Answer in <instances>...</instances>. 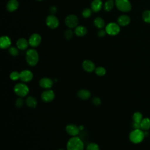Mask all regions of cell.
Returning <instances> with one entry per match:
<instances>
[{"instance_id": "obj_29", "label": "cell", "mask_w": 150, "mask_h": 150, "mask_svg": "<svg viewBox=\"0 0 150 150\" xmlns=\"http://www.w3.org/2000/svg\"><path fill=\"white\" fill-rule=\"evenodd\" d=\"M9 77L12 80L16 81V80H18L19 79H20V73H19L16 71H12L9 75Z\"/></svg>"}, {"instance_id": "obj_30", "label": "cell", "mask_w": 150, "mask_h": 150, "mask_svg": "<svg viewBox=\"0 0 150 150\" xmlns=\"http://www.w3.org/2000/svg\"><path fill=\"white\" fill-rule=\"evenodd\" d=\"M86 150H99V146L96 143H90L87 145Z\"/></svg>"}, {"instance_id": "obj_28", "label": "cell", "mask_w": 150, "mask_h": 150, "mask_svg": "<svg viewBox=\"0 0 150 150\" xmlns=\"http://www.w3.org/2000/svg\"><path fill=\"white\" fill-rule=\"evenodd\" d=\"M95 72L97 75H98L99 76H103L105 75V74L106 73V70L103 67H98L96 68Z\"/></svg>"}, {"instance_id": "obj_27", "label": "cell", "mask_w": 150, "mask_h": 150, "mask_svg": "<svg viewBox=\"0 0 150 150\" xmlns=\"http://www.w3.org/2000/svg\"><path fill=\"white\" fill-rule=\"evenodd\" d=\"M142 19L145 22L150 23V11L146 10L142 13Z\"/></svg>"}, {"instance_id": "obj_36", "label": "cell", "mask_w": 150, "mask_h": 150, "mask_svg": "<svg viewBox=\"0 0 150 150\" xmlns=\"http://www.w3.org/2000/svg\"><path fill=\"white\" fill-rule=\"evenodd\" d=\"M107 33L105 30H103V29H101L98 32V36L100 38H102V37H104L105 34Z\"/></svg>"}, {"instance_id": "obj_35", "label": "cell", "mask_w": 150, "mask_h": 150, "mask_svg": "<svg viewBox=\"0 0 150 150\" xmlns=\"http://www.w3.org/2000/svg\"><path fill=\"white\" fill-rule=\"evenodd\" d=\"M93 103L95 105H99L101 104V100L98 97H94L93 99Z\"/></svg>"}, {"instance_id": "obj_19", "label": "cell", "mask_w": 150, "mask_h": 150, "mask_svg": "<svg viewBox=\"0 0 150 150\" xmlns=\"http://www.w3.org/2000/svg\"><path fill=\"white\" fill-rule=\"evenodd\" d=\"M28 42L25 38H20L16 42L17 47L20 50H25L28 46Z\"/></svg>"}, {"instance_id": "obj_12", "label": "cell", "mask_w": 150, "mask_h": 150, "mask_svg": "<svg viewBox=\"0 0 150 150\" xmlns=\"http://www.w3.org/2000/svg\"><path fill=\"white\" fill-rule=\"evenodd\" d=\"M80 130L79 127L74 124H69L66 127L67 133L72 137H76L79 134Z\"/></svg>"}, {"instance_id": "obj_34", "label": "cell", "mask_w": 150, "mask_h": 150, "mask_svg": "<svg viewBox=\"0 0 150 150\" xmlns=\"http://www.w3.org/2000/svg\"><path fill=\"white\" fill-rule=\"evenodd\" d=\"M23 104V100L21 98H18L16 100V102H15V105L18 108H20L21 107H22Z\"/></svg>"}, {"instance_id": "obj_5", "label": "cell", "mask_w": 150, "mask_h": 150, "mask_svg": "<svg viewBox=\"0 0 150 150\" xmlns=\"http://www.w3.org/2000/svg\"><path fill=\"white\" fill-rule=\"evenodd\" d=\"M115 4L117 9L122 12H128L131 9V4L129 0H115Z\"/></svg>"}, {"instance_id": "obj_23", "label": "cell", "mask_w": 150, "mask_h": 150, "mask_svg": "<svg viewBox=\"0 0 150 150\" xmlns=\"http://www.w3.org/2000/svg\"><path fill=\"white\" fill-rule=\"evenodd\" d=\"M74 32L77 36H83L87 33V29L83 26H79L76 28Z\"/></svg>"}, {"instance_id": "obj_41", "label": "cell", "mask_w": 150, "mask_h": 150, "mask_svg": "<svg viewBox=\"0 0 150 150\" xmlns=\"http://www.w3.org/2000/svg\"><path fill=\"white\" fill-rule=\"evenodd\" d=\"M38 1H43V0H38Z\"/></svg>"}, {"instance_id": "obj_18", "label": "cell", "mask_w": 150, "mask_h": 150, "mask_svg": "<svg viewBox=\"0 0 150 150\" xmlns=\"http://www.w3.org/2000/svg\"><path fill=\"white\" fill-rule=\"evenodd\" d=\"M19 6V3L17 0H10L8 1L6 5V8L8 11L13 12L18 9Z\"/></svg>"}, {"instance_id": "obj_6", "label": "cell", "mask_w": 150, "mask_h": 150, "mask_svg": "<svg viewBox=\"0 0 150 150\" xmlns=\"http://www.w3.org/2000/svg\"><path fill=\"white\" fill-rule=\"evenodd\" d=\"M105 31L108 35L114 36L118 34L120 31V28L118 24L114 22H111L106 26Z\"/></svg>"}, {"instance_id": "obj_40", "label": "cell", "mask_w": 150, "mask_h": 150, "mask_svg": "<svg viewBox=\"0 0 150 150\" xmlns=\"http://www.w3.org/2000/svg\"><path fill=\"white\" fill-rule=\"evenodd\" d=\"M58 150H64V149H62V148H60V149H59Z\"/></svg>"}, {"instance_id": "obj_8", "label": "cell", "mask_w": 150, "mask_h": 150, "mask_svg": "<svg viewBox=\"0 0 150 150\" xmlns=\"http://www.w3.org/2000/svg\"><path fill=\"white\" fill-rule=\"evenodd\" d=\"M46 25L51 29H55L59 25L58 19L53 15H49L46 20Z\"/></svg>"}, {"instance_id": "obj_16", "label": "cell", "mask_w": 150, "mask_h": 150, "mask_svg": "<svg viewBox=\"0 0 150 150\" xmlns=\"http://www.w3.org/2000/svg\"><path fill=\"white\" fill-rule=\"evenodd\" d=\"M117 22L119 25L124 26L128 25L130 22V18L125 15H121L118 17L117 19Z\"/></svg>"}, {"instance_id": "obj_4", "label": "cell", "mask_w": 150, "mask_h": 150, "mask_svg": "<svg viewBox=\"0 0 150 150\" xmlns=\"http://www.w3.org/2000/svg\"><path fill=\"white\" fill-rule=\"evenodd\" d=\"M13 90L15 94L18 96L20 97H25L28 94L29 89L25 84L22 83H19L14 86Z\"/></svg>"}, {"instance_id": "obj_38", "label": "cell", "mask_w": 150, "mask_h": 150, "mask_svg": "<svg viewBox=\"0 0 150 150\" xmlns=\"http://www.w3.org/2000/svg\"><path fill=\"white\" fill-rule=\"evenodd\" d=\"M57 9H56V8H55L54 6H52L51 8H50V12L52 13H54L56 12Z\"/></svg>"}, {"instance_id": "obj_33", "label": "cell", "mask_w": 150, "mask_h": 150, "mask_svg": "<svg viewBox=\"0 0 150 150\" xmlns=\"http://www.w3.org/2000/svg\"><path fill=\"white\" fill-rule=\"evenodd\" d=\"M64 37L67 39H70L73 37V32L70 29H67L64 32Z\"/></svg>"}, {"instance_id": "obj_1", "label": "cell", "mask_w": 150, "mask_h": 150, "mask_svg": "<svg viewBox=\"0 0 150 150\" xmlns=\"http://www.w3.org/2000/svg\"><path fill=\"white\" fill-rule=\"evenodd\" d=\"M84 143L77 137H73L67 142V150H83Z\"/></svg>"}, {"instance_id": "obj_26", "label": "cell", "mask_w": 150, "mask_h": 150, "mask_svg": "<svg viewBox=\"0 0 150 150\" xmlns=\"http://www.w3.org/2000/svg\"><path fill=\"white\" fill-rule=\"evenodd\" d=\"M114 2L113 0H108L107 1L104 5V8L106 11H110L114 7Z\"/></svg>"}, {"instance_id": "obj_37", "label": "cell", "mask_w": 150, "mask_h": 150, "mask_svg": "<svg viewBox=\"0 0 150 150\" xmlns=\"http://www.w3.org/2000/svg\"><path fill=\"white\" fill-rule=\"evenodd\" d=\"M132 127H133V128L134 129H141V128H140V123H137V122H133V123H132Z\"/></svg>"}, {"instance_id": "obj_14", "label": "cell", "mask_w": 150, "mask_h": 150, "mask_svg": "<svg viewBox=\"0 0 150 150\" xmlns=\"http://www.w3.org/2000/svg\"><path fill=\"white\" fill-rule=\"evenodd\" d=\"M82 66L83 69L87 72H92L95 70L96 67L94 63L89 60H86L83 62Z\"/></svg>"}, {"instance_id": "obj_20", "label": "cell", "mask_w": 150, "mask_h": 150, "mask_svg": "<svg viewBox=\"0 0 150 150\" xmlns=\"http://www.w3.org/2000/svg\"><path fill=\"white\" fill-rule=\"evenodd\" d=\"M78 97L82 100H87L91 96L90 92L86 89H82L78 91L77 93Z\"/></svg>"}, {"instance_id": "obj_32", "label": "cell", "mask_w": 150, "mask_h": 150, "mask_svg": "<svg viewBox=\"0 0 150 150\" xmlns=\"http://www.w3.org/2000/svg\"><path fill=\"white\" fill-rule=\"evenodd\" d=\"M91 15V11L88 8L84 9L82 12V15L85 18H87L90 17Z\"/></svg>"}, {"instance_id": "obj_24", "label": "cell", "mask_w": 150, "mask_h": 150, "mask_svg": "<svg viewBox=\"0 0 150 150\" xmlns=\"http://www.w3.org/2000/svg\"><path fill=\"white\" fill-rule=\"evenodd\" d=\"M94 24L97 28L101 29L104 27L105 25V22H104V21L101 18L97 17L94 21Z\"/></svg>"}, {"instance_id": "obj_22", "label": "cell", "mask_w": 150, "mask_h": 150, "mask_svg": "<svg viewBox=\"0 0 150 150\" xmlns=\"http://www.w3.org/2000/svg\"><path fill=\"white\" fill-rule=\"evenodd\" d=\"M26 104L27 106L30 107V108H35L36 107L38 104V101L36 99L32 96H29L27 97L25 101Z\"/></svg>"}, {"instance_id": "obj_25", "label": "cell", "mask_w": 150, "mask_h": 150, "mask_svg": "<svg viewBox=\"0 0 150 150\" xmlns=\"http://www.w3.org/2000/svg\"><path fill=\"white\" fill-rule=\"evenodd\" d=\"M142 115L139 112H135L132 115V120L134 122L140 123L142 120Z\"/></svg>"}, {"instance_id": "obj_31", "label": "cell", "mask_w": 150, "mask_h": 150, "mask_svg": "<svg viewBox=\"0 0 150 150\" xmlns=\"http://www.w3.org/2000/svg\"><path fill=\"white\" fill-rule=\"evenodd\" d=\"M9 52L11 54V55H12L13 56H16L19 53L18 49L15 47H13V46L11 47L9 49Z\"/></svg>"}, {"instance_id": "obj_3", "label": "cell", "mask_w": 150, "mask_h": 150, "mask_svg": "<svg viewBox=\"0 0 150 150\" xmlns=\"http://www.w3.org/2000/svg\"><path fill=\"white\" fill-rule=\"evenodd\" d=\"M145 134L141 129H136L132 131L129 135L130 141L134 144L140 143L144 138Z\"/></svg>"}, {"instance_id": "obj_17", "label": "cell", "mask_w": 150, "mask_h": 150, "mask_svg": "<svg viewBox=\"0 0 150 150\" xmlns=\"http://www.w3.org/2000/svg\"><path fill=\"white\" fill-rule=\"evenodd\" d=\"M103 6L101 0H93L91 4V8L93 11L97 12L100 11Z\"/></svg>"}, {"instance_id": "obj_39", "label": "cell", "mask_w": 150, "mask_h": 150, "mask_svg": "<svg viewBox=\"0 0 150 150\" xmlns=\"http://www.w3.org/2000/svg\"><path fill=\"white\" fill-rule=\"evenodd\" d=\"M79 128H80V130H82V129H83V126H80V127H79Z\"/></svg>"}, {"instance_id": "obj_10", "label": "cell", "mask_w": 150, "mask_h": 150, "mask_svg": "<svg viewBox=\"0 0 150 150\" xmlns=\"http://www.w3.org/2000/svg\"><path fill=\"white\" fill-rule=\"evenodd\" d=\"M32 73L28 70H24L20 72V79L23 82H29L33 79Z\"/></svg>"}, {"instance_id": "obj_21", "label": "cell", "mask_w": 150, "mask_h": 150, "mask_svg": "<svg viewBox=\"0 0 150 150\" xmlns=\"http://www.w3.org/2000/svg\"><path fill=\"white\" fill-rule=\"evenodd\" d=\"M141 129L144 131L148 130L150 128V119L148 118H144L140 122Z\"/></svg>"}, {"instance_id": "obj_9", "label": "cell", "mask_w": 150, "mask_h": 150, "mask_svg": "<svg viewBox=\"0 0 150 150\" xmlns=\"http://www.w3.org/2000/svg\"><path fill=\"white\" fill-rule=\"evenodd\" d=\"M54 98V93L52 90H48L44 91L41 94L42 100L46 103L52 101Z\"/></svg>"}, {"instance_id": "obj_11", "label": "cell", "mask_w": 150, "mask_h": 150, "mask_svg": "<svg viewBox=\"0 0 150 150\" xmlns=\"http://www.w3.org/2000/svg\"><path fill=\"white\" fill-rule=\"evenodd\" d=\"M41 36L38 33H34L30 36L29 39V44L32 47L38 46L41 42Z\"/></svg>"}, {"instance_id": "obj_2", "label": "cell", "mask_w": 150, "mask_h": 150, "mask_svg": "<svg viewBox=\"0 0 150 150\" xmlns=\"http://www.w3.org/2000/svg\"><path fill=\"white\" fill-rule=\"evenodd\" d=\"M26 60L28 64L31 66H35L39 61V54L35 49H29L26 53Z\"/></svg>"}, {"instance_id": "obj_7", "label": "cell", "mask_w": 150, "mask_h": 150, "mask_svg": "<svg viewBox=\"0 0 150 150\" xmlns=\"http://www.w3.org/2000/svg\"><path fill=\"white\" fill-rule=\"evenodd\" d=\"M79 23L78 18L74 15H69L65 18V24L69 28H73L77 26Z\"/></svg>"}, {"instance_id": "obj_15", "label": "cell", "mask_w": 150, "mask_h": 150, "mask_svg": "<svg viewBox=\"0 0 150 150\" xmlns=\"http://www.w3.org/2000/svg\"><path fill=\"white\" fill-rule=\"evenodd\" d=\"M11 44V39L7 36H1L0 38V46L2 49H6L10 46Z\"/></svg>"}, {"instance_id": "obj_13", "label": "cell", "mask_w": 150, "mask_h": 150, "mask_svg": "<svg viewBox=\"0 0 150 150\" xmlns=\"http://www.w3.org/2000/svg\"><path fill=\"white\" fill-rule=\"evenodd\" d=\"M53 84V81L52 79L47 77H43L39 81V85L41 87L46 89L50 88Z\"/></svg>"}]
</instances>
